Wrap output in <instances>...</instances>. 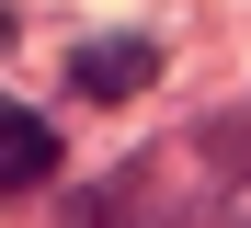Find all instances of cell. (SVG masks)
Masks as SVG:
<instances>
[{"label": "cell", "mask_w": 251, "mask_h": 228, "mask_svg": "<svg viewBox=\"0 0 251 228\" xmlns=\"http://www.w3.org/2000/svg\"><path fill=\"white\" fill-rule=\"evenodd\" d=\"M149 80H160V46L149 34H103V46L69 57V91H92V103H126V91H149Z\"/></svg>", "instance_id": "cell-1"}, {"label": "cell", "mask_w": 251, "mask_h": 228, "mask_svg": "<svg viewBox=\"0 0 251 228\" xmlns=\"http://www.w3.org/2000/svg\"><path fill=\"white\" fill-rule=\"evenodd\" d=\"M0 182H57V126L0 103Z\"/></svg>", "instance_id": "cell-2"}]
</instances>
